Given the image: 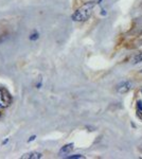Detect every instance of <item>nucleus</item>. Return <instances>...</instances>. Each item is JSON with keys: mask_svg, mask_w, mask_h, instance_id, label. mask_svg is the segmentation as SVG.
Segmentation results:
<instances>
[{"mask_svg": "<svg viewBox=\"0 0 142 159\" xmlns=\"http://www.w3.org/2000/svg\"><path fill=\"white\" fill-rule=\"evenodd\" d=\"M131 88H133V83L131 81H123L118 84L116 90L119 95H124V93H127Z\"/></svg>", "mask_w": 142, "mask_h": 159, "instance_id": "3", "label": "nucleus"}, {"mask_svg": "<svg viewBox=\"0 0 142 159\" xmlns=\"http://www.w3.org/2000/svg\"><path fill=\"white\" fill-rule=\"evenodd\" d=\"M0 117H1V112H0Z\"/></svg>", "mask_w": 142, "mask_h": 159, "instance_id": "14", "label": "nucleus"}, {"mask_svg": "<svg viewBox=\"0 0 142 159\" xmlns=\"http://www.w3.org/2000/svg\"><path fill=\"white\" fill-rule=\"evenodd\" d=\"M38 37H39V34L37 33V32H34V33L31 34L29 38H30V40H36V39L38 38Z\"/></svg>", "mask_w": 142, "mask_h": 159, "instance_id": "7", "label": "nucleus"}, {"mask_svg": "<svg viewBox=\"0 0 142 159\" xmlns=\"http://www.w3.org/2000/svg\"><path fill=\"white\" fill-rule=\"evenodd\" d=\"M8 139H6V140H4V141H3V144H6V143L8 142Z\"/></svg>", "mask_w": 142, "mask_h": 159, "instance_id": "11", "label": "nucleus"}, {"mask_svg": "<svg viewBox=\"0 0 142 159\" xmlns=\"http://www.w3.org/2000/svg\"><path fill=\"white\" fill-rule=\"evenodd\" d=\"M42 157V154L39 152H30L21 156V159H40Z\"/></svg>", "mask_w": 142, "mask_h": 159, "instance_id": "4", "label": "nucleus"}, {"mask_svg": "<svg viewBox=\"0 0 142 159\" xmlns=\"http://www.w3.org/2000/svg\"><path fill=\"white\" fill-rule=\"evenodd\" d=\"M73 150V143H69V144H66L64 145L63 148L59 150V155H68L70 152Z\"/></svg>", "mask_w": 142, "mask_h": 159, "instance_id": "5", "label": "nucleus"}, {"mask_svg": "<svg viewBox=\"0 0 142 159\" xmlns=\"http://www.w3.org/2000/svg\"><path fill=\"white\" fill-rule=\"evenodd\" d=\"M69 159H81V158H84L83 155H80V154H76V155H72V156H68Z\"/></svg>", "mask_w": 142, "mask_h": 159, "instance_id": "8", "label": "nucleus"}, {"mask_svg": "<svg viewBox=\"0 0 142 159\" xmlns=\"http://www.w3.org/2000/svg\"><path fill=\"white\" fill-rule=\"evenodd\" d=\"M140 72H141V73H142V69H141V70H140Z\"/></svg>", "mask_w": 142, "mask_h": 159, "instance_id": "13", "label": "nucleus"}, {"mask_svg": "<svg viewBox=\"0 0 142 159\" xmlns=\"http://www.w3.org/2000/svg\"><path fill=\"white\" fill-rule=\"evenodd\" d=\"M12 99L8 92L4 89H0V107L1 108H6L11 104Z\"/></svg>", "mask_w": 142, "mask_h": 159, "instance_id": "2", "label": "nucleus"}, {"mask_svg": "<svg viewBox=\"0 0 142 159\" xmlns=\"http://www.w3.org/2000/svg\"><path fill=\"white\" fill-rule=\"evenodd\" d=\"M137 117L142 121V109H138V110H137Z\"/></svg>", "mask_w": 142, "mask_h": 159, "instance_id": "9", "label": "nucleus"}, {"mask_svg": "<svg viewBox=\"0 0 142 159\" xmlns=\"http://www.w3.org/2000/svg\"><path fill=\"white\" fill-rule=\"evenodd\" d=\"M101 2H102V0H99V2L97 3H101Z\"/></svg>", "mask_w": 142, "mask_h": 159, "instance_id": "12", "label": "nucleus"}, {"mask_svg": "<svg viewBox=\"0 0 142 159\" xmlns=\"http://www.w3.org/2000/svg\"><path fill=\"white\" fill-rule=\"evenodd\" d=\"M93 8H95V2H87L86 4H84L80 8H78L71 16V19L73 21H86L91 17L92 13H93Z\"/></svg>", "mask_w": 142, "mask_h": 159, "instance_id": "1", "label": "nucleus"}, {"mask_svg": "<svg viewBox=\"0 0 142 159\" xmlns=\"http://www.w3.org/2000/svg\"><path fill=\"white\" fill-rule=\"evenodd\" d=\"M35 138H36V136L34 135V136H31L30 137V139L28 140V142H31V141H33V140H35Z\"/></svg>", "mask_w": 142, "mask_h": 159, "instance_id": "10", "label": "nucleus"}, {"mask_svg": "<svg viewBox=\"0 0 142 159\" xmlns=\"http://www.w3.org/2000/svg\"><path fill=\"white\" fill-rule=\"evenodd\" d=\"M141 61H142V51L134 56V59H133V64L134 65L139 64V63H141Z\"/></svg>", "mask_w": 142, "mask_h": 159, "instance_id": "6", "label": "nucleus"}]
</instances>
